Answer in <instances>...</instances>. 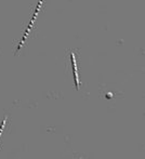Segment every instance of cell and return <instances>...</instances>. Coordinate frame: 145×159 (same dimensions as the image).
Masks as SVG:
<instances>
[{"label":"cell","instance_id":"cell-1","mask_svg":"<svg viewBox=\"0 0 145 159\" xmlns=\"http://www.w3.org/2000/svg\"><path fill=\"white\" fill-rule=\"evenodd\" d=\"M42 1L43 0H39V3H38V6H37V9H36V12H35V14L33 15V19H32V21H30V23H29V25L27 26V28H26V32L25 34H24V36H23V39H22V41L20 42V46L17 47V51L21 49V47L24 44V42H25V40H26V38L28 37V35H29V33H30V30H32V28H33V26H34V23H35V21H36V17H37V14H38V12H39V10H40V8H41V4H42Z\"/></svg>","mask_w":145,"mask_h":159},{"label":"cell","instance_id":"cell-3","mask_svg":"<svg viewBox=\"0 0 145 159\" xmlns=\"http://www.w3.org/2000/svg\"><path fill=\"white\" fill-rule=\"evenodd\" d=\"M6 124H7V118H4L3 121L1 122V127H0V136H1L2 132H3V129H4V127H6Z\"/></svg>","mask_w":145,"mask_h":159},{"label":"cell","instance_id":"cell-2","mask_svg":"<svg viewBox=\"0 0 145 159\" xmlns=\"http://www.w3.org/2000/svg\"><path fill=\"white\" fill-rule=\"evenodd\" d=\"M72 63L74 66V74H75V82H76V87L79 88V78H78V73H77V65H76V59H75V54L72 52Z\"/></svg>","mask_w":145,"mask_h":159}]
</instances>
